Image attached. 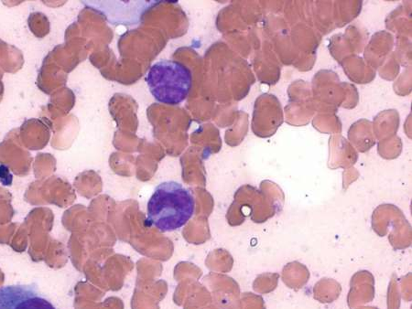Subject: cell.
<instances>
[{
  "label": "cell",
  "mask_w": 412,
  "mask_h": 309,
  "mask_svg": "<svg viewBox=\"0 0 412 309\" xmlns=\"http://www.w3.org/2000/svg\"><path fill=\"white\" fill-rule=\"evenodd\" d=\"M195 200L191 190L176 181L158 185L147 206L148 222L163 232L179 230L193 218Z\"/></svg>",
  "instance_id": "1"
},
{
  "label": "cell",
  "mask_w": 412,
  "mask_h": 309,
  "mask_svg": "<svg viewBox=\"0 0 412 309\" xmlns=\"http://www.w3.org/2000/svg\"><path fill=\"white\" fill-rule=\"evenodd\" d=\"M152 97L158 103L178 106L191 92V70L178 60H163L154 63L145 78Z\"/></svg>",
  "instance_id": "2"
},
{
  "label": "cell",
  "mask_w": 412,
  "mask_h": 309,
  "mask_svg": "<svg viewBox=\"0 0 412 309\" xmlns=\"http://www.w3.org/2000/svg\"><path fill=\"white\" fill-rule=\"evenodd\" d=\"M161 2L163 1H84V4L113 25L133 26L141 23L144 15Z\"/></svg>",
  "instance_id": "3"
},
{
  "label": "cell",
  "mask_w": 412,
  "mask_h": 309,
  "mask_svg": "<svg viewBox=\"0 0 412 309\" xmlns=\"http://www.w3.org/2000/svg\"><path fill=\"white\" fill-rule=\"evenodd\" d=\"M0 309H56L35 285H11L0 288Z\"/></svg>",
  "instance_id": "4"
},
{
  "label": "cell",
  "mask_w": 412,
  "mask_h": 309,
  "mask_svg": "<svg viewBox=\"0 0 412 309\" xmlns=\"http://www.w3.org/2000/svg\"><path fill=\"white\" fill-rule=\"evenodd\" d=\"M24 59L18 48L0 40V80L4 72L15 73L23 66Z\"/></svg>",
  "instance_id": "5"
},
{
  "label": "cell",
  "mask_w": 412,
  "mask_h": 309,
  "mask_svg": "<svg viewBox=\"0 0 412 309\" xmlns=\"http://www.w3.org/2000/svg\"><path fill=\"white\" fill-rule=\"evenodd\" d=\"M28 28L35 37H45L49 33V21L46 16L40 12H33L28 18Z\"/></svg>",
  "instance_id": "6"
},
{
  "label": "cell",
  "mask_w": 412,
  "mask_h": 309,
  "mask_svg": "<svg viewBox=\"0 0 412 309\" xmlns=\"http://www.w3.org/2000/svg\"><path fill=\"white\" fill-rule=\"evenodd\" d=\"M0 183L6 186H11L12 183V175L5 166H0Z\"/></svg>",
  "instance_id": "7"
},
{
  "label": "cell",
  "mask_w": 412,
  "mask_h": 309,
  "mask_svg": "<svg viewBox=\"0 0 412 309\" xmlns=\"http://www.w3.org/2000/svg\"><path fill=\"white\" fill-rule=\"evenodd\" d=\"M3 94H4V85H3V82L0 81V102L2 101Z\"/></svg>",
  "instance_id": "8"
}]
</instances>
